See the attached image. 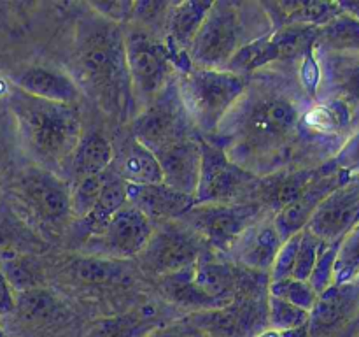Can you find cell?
Returning a JSON list of instances; mask_svg holds the SVG:
<instances>
[{"label": "cell", "instance_id": "1", "mask_svg": "<svg viewBox=\"0 0 359 337\" xmlns=\"http://www.w3.org/2000/svg\"><path fill=\"white\" fill-rule=\"evenodd\" d=\"M302 123L300 105L284 88L256 84L242 93L217 132L228 157L244 171L266 172L286 158Z\"/></svg>", "mask_w": 359, "mask_h": 337}, {"label": "cell", "instance_id": "2", "mask_svg": "<svg viewBox=\"0 0 359 337\" xmlns=\"http://www.w3.org/2000/svg\"><path fill=\"white\" fill-rule=\"evenodd\" d=\"M72 79L105 114L119 119L132 116L133 97L126 67L125 34L118 23L90 13L76 30Z\"/></svg>", "mask_w": 359, "mask_h": 337}, {"label": "cell", "instance_id": "3", "mask_svg": "<svg viewBox=\"0 0 359 337\" xmlns=\"http://www.w3.org/2000/svg\"><path fill=\"white\" fill-rule=\"evenodd\" d=\"M6 98L21 146L39 167L55 174L58 168L69 167L83 137V123L76 105L32 97L13 84H9Z\"/></svg>", "mask_w": 359, "mask_h": 337}, {"label": "cell", "instance_id": "4", "mask_svg": "<svg viewBox=\"0 0 359 337\" xmlns=\"http://www.w3.org/2000/svg\"><path fill=\"white\" fill-rule=\"evenodd\" d=\"M179 98L198 132L216 133L245 91L244 76L193 67L175 77Z\"/></svg>", "mask_w": 359, "mask_h": 337}, {"label": "cell", "instance_id": "5", "mask_svg": "<svg viewBox=\"0 0 359 337\" xmlns=\"http://www.w3.org/2000/svg\"><path fill=\"white\" fill-rule=\"evenodd\" d=\"M126 67H128L132 97L137 111L153 102L168 83L174 72L191 69L188 56H175L163 39L146 30H130L125 35Z\"/></svg>", "mask_w": 359, "mask_h": 337}, {"label": "cell", "instance_id": "6", "mask_svg": "<svg viewBox=\"0 0 359 337\" xmlns=\"http://www.w3.org/2000/svg\"><path fill=\"white\" fill-rule=\"evenodd\" d=\"M9 206L32 228L58 232L72 216L70 186L58 174L42 167H28L9 188Z\"/></svg>", "mask_w": 359, "mask_h": 337}, {"label": "cell", "instance_id": "7", "mask_svg": "<svg viewBox=\"0 0 359 337\" xmlns=\"http://www.w3.org/2000/svg\"><path fill=\"white\" fill-rule=\"evenodd\" d=\"M242 4L212 2L198 34L188 48L189 63L198 69L226 70L238 49L255 41L245 28Z\"/></svg>", "mask_w": 359, "mask_h": 337}, {"label": "cell", "instance_id": "8", "mask_svg": "<svg viewBox=\"0 0 359 337\" xmlns=\"http://www.w3.org/2000/svg\"><path fill=\"white\" fill-rule=\"evenodd\" d=\"M259 190L262 179L238 167L219 144L202 139V165L195 193L196 204L258 202Z\"/></svg>", "mask_w": 359, "mask_h": 337}, {"label": "cell", "instance_id": "9", "mask_svg": "<svg viewBox=\"0 0 359 337\" xmlns=\"http://www.w3.org/2000/svg\"><path fill=\"white\" fill-rule=\"evenodd\" d=\"M259 202L251 204H196L184 216V223L216 251L228 255L238 235L265 214Z\"/></svg>", "mask_w": 359, "mask_h": 337}, {"label": "cell", "instance_id": "10", "mask_svg": "<svg viewBox=\"0 0 359 337\" xmlns=\"http://www.w3.org/2000/svg\"><path fill=\"white\" fill-rule=\"evenodd\" d=\"M319 28L304 27V25H291V27L272 28V32L248 42L230 60L226 70L242 76L252 72L273 62H286V60L300 58L316 48Z\"/></svg>", "mask_w": 359, "mask_h": 337}, {"label": "cell", "instance_id": "11", "mask_svg": "<svg viewBox=\"0 0 359 337\" xmlns=\"http://www.w3.org/2000/svg\"><path fill=\"white\" fill-rule=\"evenodd\" d=\"M193 125L179 98L175 77L153 102L140 109L133 123V136L142 146L158 153L168 144L191 136Z\"/></svg>", "mask_w": 359, "mask_h": 337}, {"label": "cell", "instance_id": "12", "mask_svg": "<svg viewBox=\"0 0 359 337\" xmlns=\"http://www.w3.org/2000/svg\"><path fill=\"white\" fill-rule=\"evenodd\" d=\"M202 239L181 221L158 223L153 228L146 248L140 251V262L156 276H170L195 267L202 255Z\"/></svg>", "mask_w": 359, "mask_h": 337}, {"label": "cell", "instance_id": "13", "mask_svg": "<svg viewBox=\"0 0 359 337\" xmlns=\"http://www.w3.org/2000/svg\"><path fill=\"white\" fill-rule=\"evenodd\" d=\"M189 322L207 337H258L269 330L266 298L263 295H241L221 309L196 312Z\"/></svg>", "mask_w": 359, "mask_h": 337}, {"label": "cell", "instance_id": "14", "mask_svg": "<svg viewBox=\"0 0 359 337\" xmlns=\"http://www.w3.org/2000/svg\"><path fill=\"white\" fill-rule=\"evenodd\" d=\"M154 223L139 209L126 204L88 237L86 248L109 258L140 255L153 234Z\"/></svg>", "mask_w": 359, "mask_h": 337}, {"label": "cell", "instance_id": "15", "mask_svg": "<svg viewBox=\"0 0 359 337\" xmlns=\"http://www.w3.org/2000/svg\"><path fill=\"white\" fill-rule=\"evenodd\" d=\"M359 221V178H351L316 207L307 230L323 244H339Z\"/></svg>", "mask_w": 359, "mask_h": 337}, {"label": "cell", "instance_id": "16", "mask_svg": "<svg viewBox=\"0 0 359 337\" xmlns=\"http://www.w3.org/2000/svg\"><path fill=\"white\" fill-rule=\"evenodd\" d=\"M280 244L283 239L273 225V214L266 211L238 235L228 255L233 258L235 265L265 274L272 269Z\"/></svg>", "mask_w": 359, "mask_h": 337}, {"label": "cell", "instance_id": "17", "mask_svg": "<svg viewBox=\"0 0 359 337\" xmlns=\"http://www.w3.org/2000/svg\"><path fill=\"white\" fill-rule=\"evenodd\" d=\"M359 312V286L356 283L332 284L318 295L309 312V337H332Z\"/></svg>", "mask_w": 359, "mask_h": 337}, {"label": "cell", "instance_id": "18", "mask_svg": "<svg viewBox=\"0 0 359 337\" xmlns=\"http://www.w3.org/2000/svg\"><path fill=\"white\" fill-rule=\"evenodd\" d=\"M154 157L160 161L165 185L195 197L202 165V139L196 133L168 144Z\"/></svg>", "mask_w": 359, "mask_h": 337}, {"label": "cell", "instance_id": "19", "mask_svg": "<svg viewBox=\"0 0 359 337\" xmlns=\"http://www.w3.org/2000/svg\"><path fill=\"white\" fill-rule=\"evenodd\" d=\"M349 179V176L337 171L326 172L323 176L316 174V178L309 183L307 188L293 202H290L279 213L273 214V225H276L283 242L293 235L300 234L307 227L309 220L314 214L316 207L321 204V200Z\"/></svg>", "mask_w": 359, "mask_h": 337}, {"label": "cell", "instance_id": "20", "mask_svg": "<svg viewBox=\"0 0 359 337\" xmlns=\"http://www.w3.org/2000/svg\"><path fill=\"white\" fill-rule=\"evenodd\" d=\"M126 197L130 206L139 209L153 223L179 221L193 206H196L195 197L177 192L165 183L126 185Z\"/></svg>", "mask_w": 359, "mask_h": 337}, {"label": "cell", "instance_id": "21", "mask_svg": "<svg viewBox=\"0 0 359 337\" xmlns=\"http://www.w3.org/2000/svg\"><path fill=\"white\" fill-rule=\"evenodd\" d=\"M11 84L32 97L65 105H76L83 95L69 72L46 65H30L18 70L11 77Z\"/></svg>", "mask_w": 359, "mask_h": 337}, {"label": "cell", "instance_id": "22", "mask_svg": "<svg viewBox=\"0 0 359 337\" xmlns=\"http://www.w3.org/2000/svg\"><path fill=\"white\" fill-rule=\"evenodd\" d=\"M212 2L202 0H186V2L168 4L163 16L165 39L167 46L175 56H188L186 51L191 46L193 39L198 34Z\"/></svg>", "mask_w": 359, "mask_h": 337}, {"label": "cell", "instance_id": "23", "mask_svg": "<svg viewBox=\"0 0 359 337\" xmlns=\"http://www.w3.org/2000/svg\"><path fill=\"white\" fill-rule=\"evenodd\" d=\"M266 18L272 28L291 27V25H304V27L321 28L342 14L340 4L330 2H266L263 4Z\"/></svg>", "mask_w": 359, "mask_h": 337}, {"label": "cell", "instance_id": "24", "mask_svg": "<svg viewBox=\"0 0 359 337\" xmlns=\"http://www.w3.org/2000/svg\"><path fill=\"white\" fill-rule=\"evenodd\" d=\"M111 167L126 185H158L163 183V174L158 158L151 150L133 139L116 154Z\"/></svg>", "mask_w": 359, "mask_h": 337}, {"label": "cell", "instance_id": "25", "mask_svg": "<svg viewBox=\"0 0 359 337\" xmlns=\"http://www.w3.org/2000/svg\"><path fill=\"white\" fill-rule=\"evenodd\" d=\"M114 157L116 150L107 137L98 132L83 136L69 161L74 183L109 171L112 161H114Z\"/></svg>", "mask_w": 359, "mask_h": 337}, {"label": "cell", "instance_id": "26", "mask_svg": "<svg viewBox=\"0 0 359 337\" xmlns=\"http://www.w3.org/2000/svg\"><path fill=\"white\" fill-rule=\"evenodd\" d=\"M42 246L41 239L14 213L13 207L6 200H0V260L30 255Z\"/></svg>", "mask_w": 359, "mask_h": 337}, {"label": "cell", "instance_id": "27", "mask_svg": "<svg viewBox=\"0 0 359 337\" xmlns=\"http://www.w3.org/2000/svg\"><path fill=\"white\" fill-rule=\"evenodd\" d=\"M193 267L182 272L170 274V276L161 277V291L168 300L175 302L177 305H184L189 309H198V311H214V309L224 308V302L217 300V298L209 297L203 293L195 283H193Z\"/></svg>", "mask_w": 359, "mask_h": 337}, {"label": "cell", "instance_id": "28", "mask_svg": "<svg viewBox=\"0 0 359 337\" xmlns=\"http://www.w3.org/2000/svg\"><path fill=\"white\" fill-rule=\"evenodd\" d=\"M126 204H128L126 183L123 181L112 168H109V171L105 172V181L100 190L97 204H95L90 216L84 218V221H86L88 227H90V232L102 227L112 214H116L119 209H123Z\"/></svg>", "mask_w": 359, "mask_h": 337}, {"label": "cell", "instance_id": "29", "mask_svg": "<svg viewBox=\"0 0 359 337\" xmlns=\"http://www.w3.org/2000/svg\"><path fill=\"white\" fill-rule=\"evenodd\" d=\"M349 121L351 105L340 98H326L302 116V123L316 133H335L349 125Z\"/></svg>", "mask_w": 359, "mask_h": 337}, {"label": "cell", "instance_id": "30", "mask_svg": "<svg viewBox=\"0 0 359 337\" xmlns=\"http://www.w3.org/2000/svg\"><path fill=\"white\" fill-rule=\"evenodd\" d=\"M333 90L342 93L340 100L347 102V98H356L359 102V62L344 63L342 60L335 58L326 63L325 70L321 69V81Z\"/></svg>", "mask_w": 359, "mask_h": 337}, {"label": "cell", "instance_id": "31", "mask_svg": "<svg viewBox=\"0 0 359 337\" xmlns=\"http://www.w3.org/2000/svg\"><path fill=\"white\" fill-rule=\"evenodd\" d=\"M318 42L333 49H359V20L342 13L319 28Z\"/></svg>", "mask_w": 359, "mask_h": 337}, {"label": "cell", "instance_id": "32", "mask_svg": "<svg viewBox=\"0 0 359 337\" xmlns=\"http://www.w3.org/2000/svg\"><path fill=\"white\" fill-rule=\"evenodd\" d=\"M359 274V221L339 242L335 262V284L353 283Z\"/></svg>", "mask_w": 359, "mask_h": 337}, {"label": "cell", "instance_id": "33", "mask_svg": "<svg viewBox=\"0 0 359 337\" xmlns=\"http://www.w3.org/2000/svg\"><path fill=\"white\" fill-rule=\"evenodd\" d=\"M266 312H269V329L276 332L300 329L309 325V312L286 300L269 295L266 297Z\"/></svg>", "mask_w": 359, "mask_h": 337}, {"label": "cell", "instance_id": "34", "mask_svg": "<svg viewBox=\"0 0 359 337\" xmlns=\"http://www.w3.org/2000/svg\"><path fill=\"white\" fill-rule=\"evenodd\" d=\"M105 172L81 179L70 186V213H72V216L79 218V220L90 216L95 204H97L98 195H100L102 186H104Z\"/></svg>", "mask_w": 359, "mask_h": 337}, {"label": "cell", "instance_id": "35", "mask_svg": "<svg viewBox=\"0 0 359 337\" xmlns=\"http://www.w3.org/2000/svg\"><path fill=\"white\" fill-rule=\"evenodd\" d=\"M269 295L290 302V304L297 305V308L304 309L307 312L312 311L316 300H318V293L311 286V283L309 281L294 279V277H287V279L283 281H272L269 284Z\"/></svg>", "mask_w": 359, "mask_h": 337}, {"label": "cell", "instance_id": "36", "mask_svg": "<svg viewBox=\"0 0 359 337\" xmlns=\"http://www.w3.org/2000/svg\"><path fill=\"white\" fill-rule=\"evenodd\" d=\"M156 326L153 318H146L144 315H133L100 323L95 329L93 337H146Z\"/></svg>", "mask_w": 359, "mask_h": 337}, {"label": "cell", "instance_id": "37", "mask_svg": "<svg viewBox=\"0 0 359 337\" xmlns=\"http://www.w3.org/2000/svg\"><path fill=\"white\" fill-rule=\"evenodd\" d=\"M323 248V242L314 234L304 228L300 235V246H298L297 262H294L293 277L300 281H309L316 262H318L319 251Z\"/></svg>", "mask_w": 359, "mask_h": 337}, {"label": "cell", "instance_id": "38", "mask_svg": "<svg viewBox=\"0 0 359 337\" xmlns=\"http://www.w3.org/2000/svg\"><path fill=\"white\" fill-rule=\"evenodd\" d=\"M337 249H339V244H323L321 251H319L318 262H316L314 270L309 277V283L318 295L328 290L332 284H335Z\"/></svg>", "mask_w": 359, "mask_h": 337}, {"label": "cell", "instance_id": "39", "mask_svg": "<svg viewBox=\"0 0 359 337\" xmlns=\"http://www.w3.org/2000/svg\"><path fill=\"white\" fill-rule=\"evenodd\" d=\"M74 274L79 279L86 281V283H95V281H109L118 277L119 269L112 260H100V258H90V260H77L72 265Z\"/></svg>", "mask_w": 359, "mask_h": 337}, {"label": "cell", "instance_id": "40", "mask_svg": "<svg viewBox=\"0 0 359 337\" xmlns=\"http://www.w3.org/2000/svg\"><path fill=\"white\" fill-rule=\"evenodd\" d=\"M300 234L293 235V237L286 239V241L280 244L279 253L276 256V262H273L272 269H270V283L272 281H283L287 277H293L294 270V262H297V253L298 246H300Z\"/></svg>", "mask_w": 359, "mask_h": 337}, {"label": "cell", "instance_id": "41", "mask_svg": "<svg viewBox=\"0 0 359 337\" xmlns=\"http://www.w3.org/2000/svg\"><path fill=\"white\" fill-rule=\"evenodd\" d=\"M298 74H300V84L305 90V93L312 98L318 97L319 88H321V63H319L318 56H316V48L309 49L302 56Z\"/></svg>", "mask_w": 359, "mask_h": 337}, {"label": "cell", "instance_id": "42", "mask_svg": "<svg viewBox=\"0 0 359 337\" xmlns=\"http://www.w3.org/2000/svg\"><path fill=\"white\" fill-rule=\"evenodd\" d=\"M332 165L335 171L342 172L349 178L359 174V130L344 143Z\"/></svg>", "mask_w": 359, "mask_h": 337}, {"label": "cell", "instance_id": "43", "mask_svg": "<svg viewBox=\"0 0 359 337\" xmlns=\"http://www.w3.org/2000/svg\"><path fill=\"white\" fill-rule=\"evenodd\" d=\"M133 6L135 2H126V0H116V2H91V11L98 14V16L105 18V20L112 21V23H121V21L132 20Z\"/></svg>", "mask_w": 359, "mask_h": 337}, {"label": "cell", "instance_id": "44", "mask_svg": "<svg viewBox=\"0 0 359 337\" xmlns=\"http://www.w3.org/2000/svg\"><path fill=\"white\" fill-rule=\"evenodd\" d=\"M146 337H207L195 323L188 322H179L174 325L167 326H156L153 332L147 333Z\"/></svg>", "mask_w": 359, "mask_h": 337}, {"label": "cell", "instance_id": "45", "mask_svg": "<svg viewBox=\"0 0 359 337\" xmlns=\"http://www.w3.org/2000/svg\"><path fill=\"white\" fill-rule=\"evenodd\" d=\"M14 305H16V295H14L13 288H11L6 276L0 270V316H6L9 312H13Z\"/></svg>", "mask_w": 359, "mask_h": 337}, {"label": "cell", "instance_id": "46", "mask_svg": "<svg viewBox=\"0 0 359 337\" xmlns=\"http://www.w3.org/2000/svg\"><path fill=\"white\" fill-rule=\"evenodd\" d=\"M7 90H9V84H6L2 79H0V97H2V95L6 97Z\"/></svg>", "mask_w": 359, "mask_h": 337}, {"label": "cell", "instance_id": "47", "mask_svg": "<svg viewBox=\"0 0 359 337\" xmlns=\"http://www.w3.org/2000/svg\"><path fill=\"white\" fill-rule=\"evenodd\" d=\"M0 195H2V183H0Z\"/></svg>", "mask_w": 359, "mask_h": 337}, {"label": "cell", "instance_id": "48", "mask_svg": "<svg viewBox=\"0 0 359 337\" xmlns=\"http://www.w3.org/2000/svg\"><path fill=\"white\" fill-rule=\"evenodd\" d=\"M358 318H359V312H358Z\"/></svg>", "mask_w": 359, "mask_h": 337}, {"label": "cell", "instance_id": "49", "mask_svg": "<svg viewBox=\"0 0 359 337\" xmlns=\"http://www.w3.org/2000/svg\"><path fill=\"white\" fill-rule=\"evenodd\" d=\"M356 337H359V336H356Z\"/></svg>", "mask_w": 359, "mask_h": 337}]
</instances>
